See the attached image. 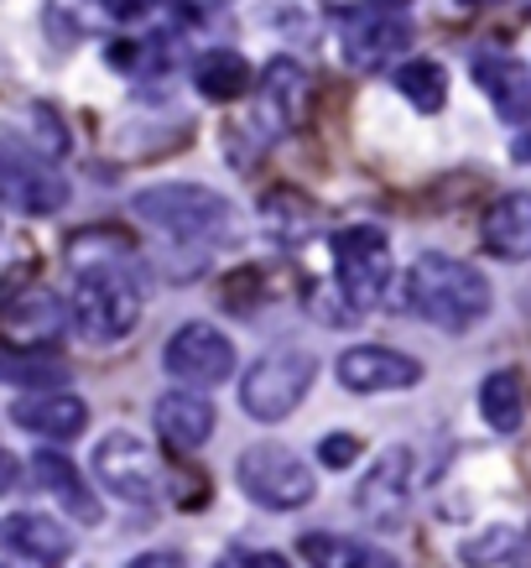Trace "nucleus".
<instances>
[{"mask_svg":"<svg viewBox=\"0 0 531 568\" xmlns=\"http://www.w3.org/2000/svg\"><path fill=\"white\" fill-rule=\"evenodd\" d=\"M401 303L411 318L443 328V334H469L490 318L496 293H490V276L480 266L443 256V251H422L401 276Z\"/></svg>","mask_w":531,"mask_h":568,"instance_id":"1","label":"nucleus"},{"mask_svg":"<svg viewBox=\"0 0 531 568\" xmlns=\"http://www.w3.org/2000/svg\"><path fill=\"white\" fill-rule=\"evenodd\" d=\"M69 324L89 345H115L141 324V282L121 261H79L69 293Z\"/></svg>","mask_w":531,"mask_h":568,"instance_id":"2","label":"nucleus"},{"mask_svg":"<svg viewBox=\"0 0 531 568\" xmlns=\"http://www.w3.org/2000/svg\"><path fill=\"white\" fill-rule=\"evenodd\" d=\"M131 214L141 224H152L156 235H167L177 245H219L229 241L235 230V204L214 189H198V183H156V189H141L131 199Z\"/></svg>","mask_w":531,"mask_h":568,"instance_id":"3","label":"nucleus"},{"mask_svg":"<svg viewBox=\"0 0 531 568\" xmlns=\"http://www.w3.org/2000/svg\"><path fill=\"white\" fill-rule=\"evenodd\" d=\"M318 381V361L313 349H297V345H282V349H266L261 361L245 365L241 376V407L256 423H282L303 407V396L313 392Z\"/></svg>","mask_w":531,"mask_h":568,"instance_id":"4","label":"nucleus"},{"mask_svg":"<svg viewBox=\"0 0 531 568\" xmlns=\"http://www.w3.org/2000/svg\"><path fill=\"white\" fill-rule=\"evenodd\" d=\"M235 485L241 496H251L266 511H297L318 496V475L308 469L303 454H292L287 444H251L235 459Z\"/></svg>","mask_w":531,"mask_h":568,"instance_id":"5","label":"nucleus"},{"mask_svg":"<svg viewBox=\"0 0 531 568\" xmlns=\"http://www.w3.org/2000/svg\"><path fill=\"white\" fill-rule=\"evenodd\" d=\"M391 241L376 224H344L334 235V276H339V293L355 313L380 308V297L391 287Z\"/></svg>","mask_w":531,"mask_h":568,"instance_id":"6","label":"nucleus"},{"mask_svg":"<svg viewBox=\"0 0 531 568\" xmlns=\"http://www.w3.org/2000/svg\"><path fill=\"white\" fill-rule=\"evenodd\" d=\"M94 480L125 506H156L167 490V469L156 459V448L136 433H110L94 444Z\"/></svg>","mask_w":531,"mask_h":568,"instance_id":"7","label":"nucleus"},{"mask_svg":"<svg viewBox=\"0 0 531 568\" xmlns=\"http://www.w3.org/2000/svg\"><path fill=\"white\" fill-rule=\"evenodd\" d=\"M0 204H11L17 214H58L69 204V183L42 152H32L27 141L0 136Z\"/></svg>","mask_w":531,"mask_h":568,"instance_id":"8","label":"nucleus"},{"mask_svg":"<svg viewBox=\"0 0 531 568\" xmlns=\"http://www.w3.org/2000/svg\"><path fill=\"white\" fill-rule=\"evenodd\" d=\"M339 42H344V58H349V63L380 69V63L411 52V17L396 0H365L355 11H344Z\"/></svg>","mask_w":531,"mask_h":568,"instance_id":"9","label":"nucleus"},{"mask_svg":"<svg viewBox=\"0 0 531 568\" xmlns=\"http://www.w3.org/2000/svg\"><path fill=\"white\" fill-rule=\"evenodd\" d=\"M162 365L177 386H193V392H208L219 381L235 376V345L224 339L214 324L193 318V324L172 328V339L162 345Z\"/></svg>","mask_w":531,"mask_h":568,"instance_id":"10","label":"nucleus"},{"mask_svg":"<svg viewBox=\"0 0 531 568\" xmlns=\"http://www.w3.org/2000/svg\"><path fill=\"white\" fill-rule=\"evenodd\" d=\"M355 511H360L376 532H401L411 511V448L391 444L380 454L370 475H360L355 485Z\"/></svg>","mask_w":531,"mask_h":568,"instance_id":"11","label":"nucleus"},{"mask_svg":"<svg viewBox=\"0 0 531 568\" xmlns=\"http://www.w3.org/2000/svg\"><path fill=\"white\" fill-rule=\"evenodd\" d=\"M334 376H339L344 392L355 396H380V392H407L422 381V361H411L391 345H355L334 361Z\"/></svg>","mask_w":531,"mask_h":568,"instance_id":"12","label":"nucleus"},{"mask_svg":"<svg viewBox=\"0 0 531 568\" xmlns=\"http://www.w3.org/2000/svg\"><path fill=\"white\" fill-rule=\"evenodd\" d=\"M152 423L162 433V444L177 448V454H193V448H204L219 428V413H214V402L208 392H193V386H177V392H162L152 407Z\"/></svg>","mask_w":531,"mask_h":568,"instance_id":"13","label":"nucleus"},{"mask_svg":"<svg viewBox=\"0 0 531 568\" xmlns=\"http://www.w3.org/2000/svg\"><path fill=\"white\" fill-rule=\"evenodd\" d=\"M11 423L37 438H48V444H69L79 433L89 428V407L84 396L73 392H27L11 402Z\"/></svg>","mask_w":531,"mask_h":568,"instance_id":"14","label":"nucleus"},{"mask_svg":"<svg viewBox=\"0 0 531 568\" xmlns=\"http://www.w3.org/2000/svg\"><path fill=\"white\" fill-rule=\"evenodd\" d=\"M474 84L484 89V100L496 104V115L506 125L531 121V69L511 52H480L474 58Z\"/></svg>","mask_w":531,"mask_h":568,"instance_id":"15","label":"nucleus"},{"mask_svg":"<svg viewBox=\"0 0 531 568\" xmlns=\"http://www.w3.org/2000/svg\"><path fill=\"white\" fill-rule=\"evenodd\" d=\"M69 308L48 293V287H21L17 297L0 303V328L17 339V349H48L63 334Z\"/></svg>","mask_w":531,"mask_h":568,"instance_id":"16","label":"nucleus"},{"mask_svg":"<svg viewBox=\"0 0 531 568\" xmlns=\"http://www.w3.org/2000/svg\"><path fill=\"white\" fill-rule=\"evenodd\" d=\"M0 548L11 558L52 568L73 552V532L58 517H42V511H11V517H0Z\"/></svg>","mask_w":531,"mask_h":568,"instance_id":"17","label":"nucleus"},{"mask_svg":"<svg viewBox=\"0 0 531 568\" xmlns=\"http://www.w3.org/2000/svg\"><path fill=\"white\" fill-rule=\"evenodd\" d=\"M32 475L37 485L48 490L63 511H69L73 521H84V527H100V496H94V485L79 475V469L63 459V454H52V448H42V454H32Z\"/></svg>","mask_w":531,"mask_h":568,"instance_id":"18","label":"nucleus"},{"mask_svg":"<svg viewBox=\"0 0 531 568\" xmlns=\"http://www.w3.org/2000/svg\"><path fill=\"white\" fill-rule=\"evenodd\" d=\"M484 251L496 261H531V193H500L484 209Z\"/></svg>","mask_w":531,"mask_h":568,"instance_id":"19","label":"nucleus"},{"mask_svg":"<svg viewBox=\"0 0 531 568\" xmlns=\"http://www.w3.org/2000/svg\"><path fill=\"white\" fill-rule=\"evenodd\" d=\"M193 84H198L204 100L229 104V100H241L245 89H251V63H245L241 52L214 48V52H204V58L193 63Z\"/></svg>","mask_w":531,"mask_h":568,"instance_id":"20","label":"nucleus"},{"mask_svg":"<svg viewBox=\"0 0 531 568\" xmlns=\"http://www.w3.org/2000/svg\"><path fill=\"white\" fill-rule=\"evenodd\" d=\"M0 381H11L21 392H58L69 381V365L52 349H0Z\"/></svg>","mask_w":531,"mask_h":568,"instance_id":"21","label":"nucleus"},{"mask_svg":"<svg viewBox=\"0 0 531 568\" xmlns=\"http://www.w3.org/2000/svg\"><path fill=\"white\" fill-rule=\"evenodd\" d=\"M480 417L500 433V438L521 433V423H527V392H521V376H515V371H496V376H484Z\"/></svg>","mask_w":531,"mask_h":568,"instance_id":"22","label":"nucleus"},{"mask_svg":"<svg viewBox=\"0 0 531 568\" xmlns=\"http://www.w3.org/2000/svg\"><path fill=\"white\" fill-rule=\"evenodd\" d=\"M303 552H308L313 568H401L391 552L370 548V542H355V537H303Z\"/></svg>","mask_w":531,"mask_h":568,"instance_id":"23","label":"nucleus"},{"mask_svg":"<svg viewBox=\"0 0 531 568\" xmlns=\"http://www.w3.org/2000/svg\"><path fill=\"white\" fill-rule=\"evenodd\" d=\"M391 79H396V89L422 110V115H438V110H443V100H448L443 63H432V58H407V63H396Z\"/></svg>","mask_w":531,"mask_h":568,"instance_id":"24","label":"nucleus"},{"mask_svg":"<svg viewBox=\"0 0 531 568\" xmlns=\"http://www.w3.org/2000/svg\"><path fill=\"white\" fill-rule=\"evenodd\" d=\"M318 459H324L328 469H344L360 459V438H349V433H328L324 444H318Z\"/></svg>","mask_w":531,"mask_h":568,"instance_id":"25","label":"nucleus"},{"mask_svg":"<svg viewBox=\"0 0 531 568\" xmlns=\"http://www.w3.org/2000/svg\"><path fill=\"white\" fill-rule=\"evenodd\" d=\"M506 548H511V537H506V532H490V537H484V542H474V548H463V564H469V568H490V564H500V558H496V552H506Z\"/></svg>","mask_w":531,"mask_h":568,"instance_id":"26","label":"nucleus"},{"mask_svg":"<svg viewBox=\"0 0 531 568\" xmlns=\"http://www.w3.org/2000/svg\"><path fill=\"white\" fill-rule=\"evenodd\" d=\"M100 6H104V11H110L115 21H141V17H146V11L156 6V0H100Z\"/></svg>","mask_w":531,"mask_h":568,"instance_id":"27","label":"nucleus"},{"mask_svg":"<svg viewBox=\"0 0 531 568\" xmlns=\"http://www.w3.org/2000/svg\"><path fill=\"white\" fill-rule=\"evenodd\" d=\"M125 568H188V564H183V552L156 548V552H141V558H131Z\"/></svg>","mask_w":531,"mask_h":568,"instance_id":"28","label":"nucleus"},{"mask_svg":"<svg viewBox=\"0 0 531 568\" xmlns=\"http://www.w3.org/2000/svg\"><path fill=\"white\" fill-rule=\"evenodd\" d=\"M241 568H292V564L282 558V552H245Z\"/></svg>","mask_w":531,"mask_h":568,"instance_id":"29","label":"nucleus"},{"mask_svg":"<svg viewBox=\"0 0 531 568\" xmlns=\"http://www.w3.org/2000/svg\"><path fill=\"white\" fill-rule=\"evenodd\" d=\"M11 485H17V459H11V454L0 448V496H6Z\"/></svg>","mask_w":531,"mask_h":568,"instance_id":"30","label":"nucleus"},{"mask_svg":"<svg viewBox=\"0 0 531 568\" xmlns=\"http://www.w3.org/2000/svg\"><path fill=\"white\" fill-rule=\"evenodd\" d=\"M515 156H521V162H531V136L521 141V146H515Z\"/></svg>","mask_w":531,"mask_h":568,"instance_id":"31","label":"nucleus"},{"mask_svg":"<svg viewBox=\"0 0 531 568\" xmlns=\"http://www.w3.org/2000/svg\"><path fill=\"white\" fill-rule=\"evenodd\" d=\"M214 568H241V558H224V564H214Z\"/></svg>","mask_w":531,"mask_h":568,"instance_id":"32","label":"nucleus"}]
</instances>
